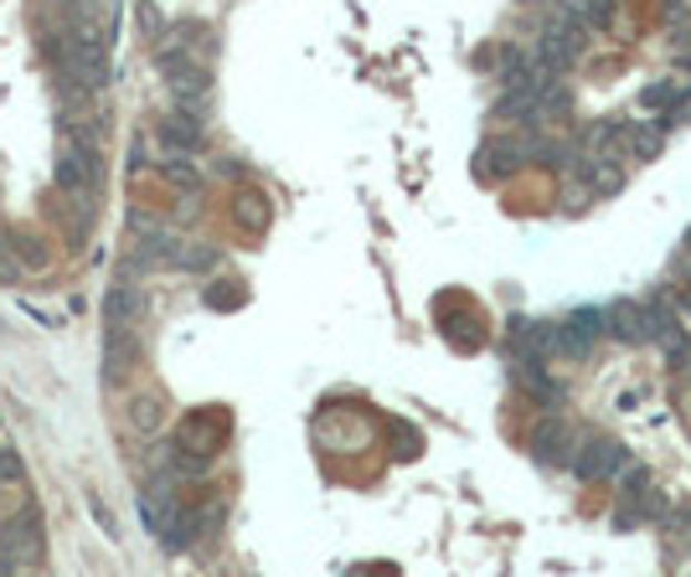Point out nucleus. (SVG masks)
Instances as JSON below:
<instances>
[{"instance_id":"9d476101","label":"nucleus","mask_w":691,"mask_h":577,"mask_svg":"<svg viewBox=\"0 0 691 577\" xmlns=\"http://www.w3.org/2000/svg\"><path fill=\"white\" fill-rule=\"evenodd\" d=\"M532 454H537L542 464H573V429L563 423V418H542L537 429H532Z\"/></svg>"},{"instance_id":"9b49d317","label":"nucleus","mask_w":691,"mask_h":577,"mask_svg":"<svg viewBox=\"0 0 691 577\" xmlns=\"http://www.w3.org/2000/svg\"><path fill=\"white\" fill-rule=\"evenodd\" d=\"M161 140H166L171 150H202V140H207V119L202 114H186V109H171L166 119H161Z\"/></svg>"},{"instance_id":"6e6552de","label":"nucleus","mask_w":691,"mask_h":577,"mask_svg":"<svg viewBox=\"0 0 691 577\" xmlns=\"http://www.w3.org/2000/svg\"><path fill=\"white\" fill-rule=\"evenodd\" d=\"M223 439H227V413H217V408L181 418V429H176V444L196 449V454H223Z\"/></svg>"},{"instance_id":"7ed1b4c3","label":"nucleus","mask_w":691,"mask_h":577,"mask_svg":"<svg viewBox=\"0 0 691 577\" xmlns=\"http://www.w3.org/2000/svg\"><path fill=\"white\" fill-rule=\"evenodd\" d=\"M166 418H171V402L161 387H140V392H130L120 408V423L124 433H135V439H155V433L166 429Z\"/></svg>"},{"instance_id":"dca6fc26","label":"nucleus","mask_w":691,"mask_h":577,"mask_svg":"<svg viewBox=\"0 0 691 577\" xmlns=\"http://www.w3.org/2000/svg\"><path fill=\"white\" fill-rule=\"evenodd\" d=\"M27 279V264L16 258V248H11V233L0 227V289H16V284Z\"/></svg>"},{"instance_id":"20e7f679","label":"nucleus","mask_w":691,"mask_h":577,"mask_svg":"<svg viewBox=\"0 0 691 577\" xmlns=\"http://www.w3.org/2000/svg\"><path fill=\"white\" fill-rule=\"evenodd\" d=\"M99 367H104L99 382H104L109 392H120L140 367V330H104V361H99Z\"/></svg>"},{"instance_id":"39448f33","label":"nucleus","mask_w":691,"mask_h":577,"mask_svg":"<svg viewBox=\"0 0 691 577\" xmlns=\"http://www.w3.org/2000/svg\"><path fill=\"white\" fill-rule=\"evenodd\" d=\"M578 480H619V474L630 470V454L615 444V439H584V449L573 454L568 464Z\"/></svg>"},{"instance_id":"a211bd4d","label":"nucleus","mask_w":691,"mask_h":577,"mask_svg":"<svg viewBox=\"0 0 691 577\" xmlns=\"http://www.w3.org/2000/svg\"><path fill=\"white\" fill-rule=\"evenodd\" d=\"M223 284L227 279H217L207 289V310H238V305H243V289H223Z\"/></svg>"},{"instance_id":"1a4fd4ad","label":"nucleus","mask_w":691,"mask_h":577,"mask_svg":"<svg viewBox=\"0 0 691 577\" xmlns=\"http://www.w3.org/2000/svg\"><path fill=\"white\" fill-rule=\"evenodd\" d=\"M227 212H233V223H238L243 237H264L274 223V202H269V192H258V186H238Z\"/></svg>"},{"instance_id":"423d86ee","label":"nucleus","mask_w":691,"mask_h":577,"mask_svg":"<svg viewBox=\"0 0 691 577\" xmlns=\"http://www.w3.org/2000/svg\"><path fill=\"white\" fill-rule=\"evenodd\" d=\"M217 521H223V505H181L176 516H171L166 536H161V547L166 552H192Z\"/></svg>"},{"instance_id":"4be33fe9","label":"nucleus","mask_w":691,"mask_h":577,"mask_svg":"<svg viewBox=\"0 0 691 577\" xmlns=\"http://www.w3.org/2000/svg\"><path fill=\"white\" fill-rule=\"evenodd\" d=\"M58 6H68V0H58Z\"/></svg>"},{"instance_id":"2eb2a0df","label":"nucleus","mask_w":691,"mask_h":577,"mask_svg":"<svg viewBox=\"0 0 691 577\" xmlns=\"http://www.w3.org/2000/svg\"><path fill=\"white\" fill-rule=\"evenodd\" d=\"M135 21H140V37H145L151 47H161V42L171 37L166 16H161V6H155V0H140V6H135Z\"/></svg>"},{"instance_id":"f03ea898","label":"nucleus","mask_w":691,"mask_h":577,"mask_svg":"<svg viewBox=\"0 0 691 577\" xmlns=\"http://www.w3.org/2000/svg\"><path fill=\"white\" fill-rule=\"evenodd\" d=\"M0 552H6L16 567H42L47 563V521L31 501L21 505L16 516L0 521Z\"/></svg>"},{"instance_id":"4468645a","label":"nucleus","mask_w":691,"mask_h":577,"mask_svg":"<svg viewBox=\"0 0 691 577\" xmlns=\"http://www.w3.org/2000/svg\"><path fill=\"white\" fill-rule=\"evenodd\" d=\"M11 248H16V258L27 264V274H42V268H52V253H47V243L37 233H11Z\"/></svg>"},{"instance_id":"0eeeda50","label":"nucleus","mask_w":691,"mask_h":577,"mask_svg":"<svg viewBox=\"0 0 691 577\" xmlns=\"http://www.w3.org/2000/svg\"><path fill=\"white\" fill-rule=\"evenodd\" d=\"M145 326V289L135 279H114L104 289V330H140Z\"/></svg>"},{"instance_id":"ddd939ff","label":"nucleus","mask_w":691,"mask_h":577,"mask_svg":"<svg viewBox=\"0 0 691 577\" xmlns=\"http://www.w3.org/2000/svg\"><path fill=\"white\" fill-rule=\"evenodd\" d=\"M161 176L171 181V186H181V192H202V171L192 165V150H166L161 155Z\"/></svg>"},{"instance_id":"412c9836","label":"nucleus","mask_w":691,"mask_h":577,"mask_svg":"<svg viewBox=\"0 0 691 577\" xmlns=\"http://www.w3.org/2000/svg\"><path fill=\"white\" fill-rule=\"evenodd\" d=\"M212 176H238V161H227V155H217V161H212Z\"/></svg>"},{"instance_id":"f3484780","label":"nucleus","mask_w":691,"mask_h":577,"mask_svg":"<svg viewBox=\"0 0 691 577\" xmlns=\"http://www.w3.org/2000/svg\"><path fill=\"white\" fill-rule=\"evenodd\" d=\"M21 474H27V464H21V454H16V449L6 444V439H0V485H16Z\"/></svg>"},{"instance_id":"f8f14e48","label":"nucleus","mask_w":691,"mask_h":577,"mask_svg":"<svg viewBox=\"0 0 691 577\" xmlns=\"http://www.w3.org/2000/svg\"><path fill=\"white\" fill-rule=\"evenodd\" d=\"M166 268H181V274H207V268H217V248L212 243H202V237H176V248L166 253Z\"/></svg>"},{"instance_id":"6ab92c4d","label":"nucleus","mask_w":691,"mask_h":577,"mask_svg":"<svg viewBox=\"0 0 691 577\" xmlns=\"http://www.w3.org/2000/svg\"><path fill=\"white\" fill-rule=\"evenodd\" d=\"M89 511H93V521H99V532H104L109 542H120V521H114V511H109L99 495H89Z\"/></svg>"},{"instance_id":"aec40b11","label":"nucleus","mask_w":691,"mask_h":577,"mask_svg":"<svg viewBox=\"0 0 691 577\" xmlns=\"http://www.w3.org/2000/svg\"><path fill=\"white\" fill-rule=\"evenodd\" d=\"M21 310H27V315H31V320H37V326H42V330H62V320H58V315L37 310V305H21Z\"/></svg>"},{"instance_id":"f257e3e1","label":"nucleus","mask_w":691,"mask_h":577,"mask_svg":"<svg viewBox=\"0 0 691 577\" xmlns=\"http://www.w3.org/2000/svg\"><path fill=\"white\" fill-rule=\"evenodd\" d=\"M52 181L58 196H68L73 207L99 217V186H104V150H83L73 140H58V161H52Z\"/></svg>"}]
</instances>
